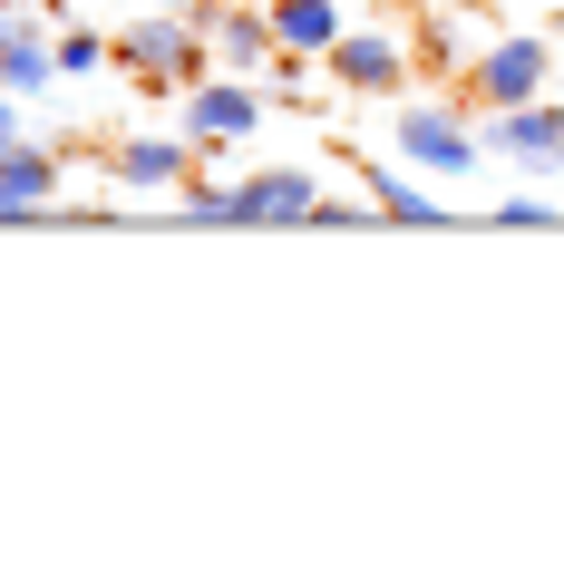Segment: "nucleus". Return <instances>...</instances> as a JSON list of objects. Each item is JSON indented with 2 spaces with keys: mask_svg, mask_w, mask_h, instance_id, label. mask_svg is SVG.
<instances>
[{
  "mask_svg": "<svg viewBox=\"0 0 564 564\" xmlns=\"http://www.w3.org/2000/svg\"><path fill=\"white\" fill-rule=\"evenodd\" d=\"M185 215H205V225H312L322 215V195H312V175L302 166H263L243 175V185H185Z\"/></svg>",
  "mask_w": 564,
  "mask_h": 564,
  "instance_id": "1",
  "label": "nucleus"
},
{
  "mask_svg": "<svg viewBox=\"0 0 564 564\" xmlns=\"http://www.w3.org/2000/svg\"><path fill=\"white\" fill-rule=\"evenodd\" d=\"M205 20H185V10H156V20H137V30H117V68H137L156 98L185 88V78H205V40H195Z\"/></svg>",
  "mask_w": 564,
  "mask_h": 564,
  "instance_id": "2",
  "label": "nucleus"
},
{
  "mask_svg": "<svg viewBox=\"0 0 564 564\" xmlns=\"http://www.w3.org/2000/svg\"><path fill=\"white\" fill-rule=\"evenodd\" d=\"M545 78H555V58H545V40H497V50H477V68H467V98L477 108H525V98H545Z\"/></svg>",
  "mask_w": 564,
  "mask_h": 564,
  "instance_id": "3",
  "label": "nucleus"
},
{
  "mask_svg": "<svg viewBox=\"0 0 564 564\" xmlns=\"http://www.w3.org/2000/svg\"><path fill=\"white\" fill-rule=\"evenodd\" d=\"M487 147H497V156H516V166H535V175H564V108H555V98H525V108H497Z\"/></svg>",
  "mask_w": 564,
  "mask_h": 564,
  "instance_id": "4",
  "label": "nucleus"
},
{
  "mask_svg": "<svg viewBox=\"0 0 564 564\" xmlns=\"http://www.w3.org/2000/svg\"><path fill=\"white\" fill-rule=\"evenodd\" d=\"M390 137H399V156H409V166H438V175H467L477 156H487V147H477L448 108H399Z\"/></svg>",
  "mask_w": 564,
  "mask_h": 564,
  "instance_id": "5",
  "label": "nucleus"
},
{
  "mask_svg": "<svg viewBox=\"0 0 564 564\" xmlns=\"http://www.w3.org/2000/svg\"><path fill=\"white\" fill-rule=\"evenodd\" d=\"M332 78L350 88V98H399V88H409V58H399L390 30H340Z\"/></svg>",
  "mask_w": 564,
  "mask_h": 564,
  "instance_id": "6",
  "label": "nucleus"
},
{
  "mask_svg": "<svg viewBox=\"0 0 564 564\" xmlns=\"http://www.w3.org/2000/svg\"><path fill=\"white\" fill-rule=\"evenodd\" d=\"M98 166L117 185H195V147L185 137H117V147H98Z\"/></svg>",
  "mask_w": 564,
  "mask_h": 564,
  "instance_id": "7",
  "label": "nucleus"
},
{
  "mask_svg": "<svg viewBox=\"0 0 564 564\" xmlns=\"http://www.w3.org/2000/svg\"><path fill=\"white\" fill-rule=\"evenodd\" d=\"M273 30H282V50H302V58H332L350 20H340L332 0H273Z\"/></svg>",
  "mask_w": 564,
  "mask_h": 564,
  "instance_id": "8",
  "label": "nucleus"
},
{
  "mask_svg": "<svg viewBox=\"0 0 564 564\" xmlns=\"http://www.w3.org/2000/svg\"><path fill=\"white\" fill-rule=\"evenodd\" d=\"M253 117H263V98L225 78V88H195V98H185V137H243Z\"/></svg>",
  "mask_w": 564,
  "mask_h": 564,
  "instance_id": "9",
  "label": "nucleus"
},
{
  "mask_svg": "<svg viewBox=\"0 0 564 564\" xmlns=\"http://www.w3.org/2000/svg\"><path fill=\"white\" fill-rule=\"evenodd\" d=\"M50 185H58V147H10V156H0V215L50 205Z\"/></svg>",
  "mask_w": 564,
  "mask_h": 564,
  "instance_id": "10",
  "label": "nucleus"
},
{
  "mask_svg": "<svg viewBox=\"0 0 564 564\" xmlns=\"http://www.w3.org/2000/svg\"><path fill=\"white\" fill-rule=\"evenodd\" d=\"M0 78L20 88V98H40L58 78V50H40V20H20V40H10V58H0Z\"/></svg>",
  "mask_w": 564,
  "mask_h": 564,
  "instance_id": "11",
  "label": "nucleus"
},
{
  "mask_svg": "<svg viewBox=\"0 0 564 564\" xmlns=\"http://www.w3.org/2000/svg\"><path fill=\"white\" fill-rule=\"evenodd\" d=\"M98 58H117V40H98V30H68V40H58V78H88Z\"/></svg>",
  "mask_w": 564,
  "mask_h": 564,
  "instance_id": "12",
  "label": "nucleus"
},
{
  "mask_svg": "<svg viewBox=\"0 0 564 564\" xmlns=\"http://www.w3.org/2000/svg\"><path fill=\"white\" fill-rule=\"evenodd\" d=\"M10 147H20V88L0 78V156H10Z\"/></svg>",
  "mask_w": 564,
  "mask_h": 564,
  "instance_id": "13",
  "label": "nucleus"
},
{
  "mask_svg": "<svg viewBox=\"0 0 564 564\" xmlns=\"http://www.w3.org/2000/svg\"><path fill=\"white\" fill-rule=\"evenodd\" d=\"M10 40H20V10H0V58H10Z\"/></svg>",
  "mask_w": 564,
  "mask_h": 564,
  "instance_id": "14",
  "label": "nucleus"
},
{
  "mask_svg": "<svg viewBox=\"0 0 564 564\" xmlns=\"http://www.w3.org/2000/svg\"><path fill=\"white\" fill-rule=\"evenodd\" d=\"M166 10H185V20H205V0H166Z\"/></svg>",
  "mask_w": 564,
  "mask_h": 564,
  "instance_id": "15",
  "label": "nucleus"
},
{
  "mask_svg": "<svg viewBox=\"0 0 564 564\" xmlns=\"http://www.w3.org/2000/svg\"><path fill=\"white\" fill-rule=\"evenodd\" d=\"M263 10H273V0H263Z\"/></svg>",
  "mask_w": 564,
  "mask_h": 564,
  "instance_id": "16",
  "label": "nucleus"
}]
</instances>
